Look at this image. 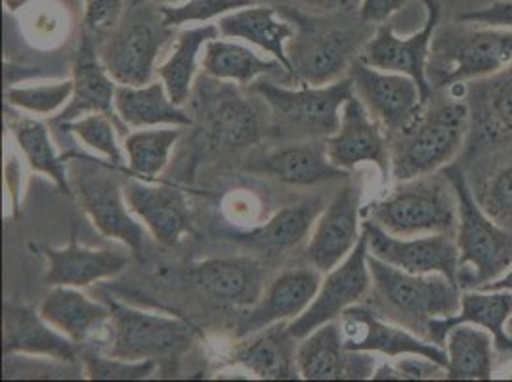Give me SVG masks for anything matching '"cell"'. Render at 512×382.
Wrapping results in <instances>:
<instances>
[{"mask_svg": "<svg viewBox=\"0 0 512 382\" xmlns=\"http://www.w3.org/2000/svg\"><path fill=\"white\" fill-rule=\"evenodd\" d=\"M472 128L467 100L449 98L425 107L421 115L390 142V178L406 182L430 176L451 165Z\"/></svg>", "mask_w": 512, "mask_h": 382, "instance_id": "obj_1", "label": "cell"}, {"mask_svg": "<svg viewBox=\"0 0 512 382\" xmlns=\"http://www.w3.org/2000/svg\"><path fill=\"white\" fill-rule=\"evenodd\" d=\"M455 195L459 224L455 243L459 249L457 283L463 291L482 289L505 276L512 266V230L497 224L474 197L465 172L457 165L444 169Z\"/></svg>", "mask_w": 512, "mask_h": 382, "instance_id": "obj_2", "label": "cell"}, {"mask_svg": "<svg viewBox=\"0 0 512 382\" xmlns=\"http://www.w3.org/2000/svg\"><path fill=\"white\" fill-rule=\"evenodd\" d=\"M362 214L398 237L455 234L459 224L457 195L444 170L398 182L383 199L363 207Z\"/></svg>", "mask_w": 512, "mask_h": 382, "instance_id": "obj_3", "label": "cell"}, {"mask_svg": "<svg viewBox=\"0 0 512 382\" xmlns=\"http://www.w3.org/2000/svg\"><path fill=\"white\" fill-rule=\"evenodd\" d=\"M436 33L428 62L432 88H453L490 77L512 64V29L478 27Z\"/></svg>", "mask_w": 512, "mask_h": 382, "instance_id": "obj_4", "label": "cell"}, {"mask_svg": "<svg viewBox=\"0 0 512 382\" xmlns=\"http://www.w3.org/2000/svg\"><path fill=\"white\" fill-rule=\"evenodd\" d=\"M109 346L107 356L128 361H172L180 358L201 333L184 319L136 310L117 300H107Z\"/></svg>", "mask_w": 512, "mask_h": 382, "instance_id": "obj_5", "label": "cell"}, {"mask_svg": "<svg viewBox=\"0 0 512 382\" xmlns=\"http://www.w3.org/2000/svg\"><path fill=\"white\" fill-rule=\"evenodd\" d=\"M253 90L270 107L276 128L295 138L312 140L327 138L339 130L342 106L354 92V85L348 75L331 85H300L299 90L258 79Z\"/></svg>", "mask_w": 512, "mask_h": 382, "instance_id": "obj_6", "label": "cell"}, {"mask_svg": "<svg viewBox=\"0 0 512 382\" xmlns=\"http://www.w3.org/2000/svg\"><path fill=\"white\" fill-rule=\"evenodd\" d=\"M373 287L384 302L427 331L428 321L451 318L461 308L463 289L442 274H409L367 256Z\"/></svg>", "mask_w": 512, "mask_h": 382, "instance_id": "obj_7", "label": "cell"}, {"mask_svg": "<svg viewBox=\"0 0 512 382\" xmlns=\"http://www.w3.org/2000/svg\"><path fill=\"white\" fill-rule=\"evenodd\" d=\"M172 37L167 27L150 16L132 14L119 23L100 52V62L117 85L146 86L157 75V58Z\"/></svg>", "mask_w": 512, "mask_h": 382, "instance_id": "obj_8", "label": "cell"}, {"mask_svg": "<svg viewBox=\"0 0 512 382\" xmlns=\"http://www.w3.org/2000/svg\"><path fill=\"white\" fill-rule=\"evenodd\" d=\"M69 180L75 197L83 205L94 228L109 239L121 241L134 255H142L146 234L132 218V211L127 209L125 186H121L119 178L113 172L109 174L100 170V163L96 161V167L88 163L81 170L75 163Z\"/></svg>", "mask_w": 512, "mask_h": 382, "instance_id": "obj_9", "label": "cell"}, {"mask_svg": "<svg viewBox=\"0 0 512 382\" xmlns=\"http://www.w3.org/2000/svg\"><path fill=\"white\" fill-rule=\"evenodd\" d=\"M427 10L425 25L409 35V37H398L394 33V27L386 22L379 25L375 37L363 46L360 52V60L363 64L402 73L417 81V85L423 92L425 104H430V98L434 94V88L428 81V62L432 54V43L442 18V6L438 0H417Z\"/></svg>", "mask_w": 512, "mask_h": 382, "instance_id": "obj_10", "label": "cell"}, {"mask_svg": "<svg viewBox=\"0 0 512 382\" xmlns=\"http://www.w3.org/2000/svg\"><path fill=\"white\" fill-rule=\"evenodd\" d=\"M369 247L367 235L363 232L354 251L342 260L337 268L325 274L320 291L312 304L300 314L299 318L287 323V331L302 340L321 325L341 318L342 314L360 304L373 287V277L369 270Z\"/></svg>", "mask_w": 512, "mask_h": 382, "instance_id": "obj_11", "label": "cell"}, {"mask_svg": "<svg viewBox=\"0 0 512 382\" xmlns=\"http://www.w3.org/2000/svg\"><path fill=\"white\" fill-rule=\"evenodd\" d=\"M348 77L354 94L390 136L406 130L427 107L417 81L402 73L383 71L356 58Z\"/></svg>", "mask_w": 512, "mask_h": 382, "instance_id": "obj_12", "label": "cell"}, {"mask_svg": "<svg viewBox=\"0 0 512 382\" xmlns=\"http://www.w3.org/2000/svg\"><path fill=\"white\" fill-rule=\"evenodd\" d=\"M362 195V184L350 176L320 214L306 256L321 274L337 268L358 245L363 234Z\"/></svg>", "mask_w": 512, "mask_h": 382, "instance_id": "obj_13", "label": "cell"}, {"mask_svg": "<svg viewBox=\"0 0 512 382\" xmlns=\"http://www.w3.org/2000/svg\"><path fill=\"white\" fill-rule=\"evenodd\" d=\"M363 232L367 235L369 255L409 274H442L457 283L459 249L455 234L398 237L365 218Z\"/></svg>", "mask_w": 512, "mask_h": 382, "instance_id": "obj_14", "label": "cell"}, {"mask_svg": "<svg viewBox=\"0 0 512 382\" xmlns=\"http://www.w3.org/2000/svg\"><path fill=\"white\" fill-rule=\"evenodd\" d=\"M339 321L344 335V348L350 352H377L392 360L402 356H421L442 365L444 369L448 367V352L444 346L423 339L421 335L407 331L406 327L384 321L375 312L358 304L348 308Z\"/></svg>", "mask_w": 512, "mask_h": 382, "instance_id": "obj_15", "label": "cell"}, {"mask_svg": "<svg viewBox=\"0 0 512 382\" xmlns=\"http://www.w3.org/2000/svg\"><path fill=\"white\" fill-rule=\"evenodd\" d=\"M327 155L335 167L356 169L362 163H373L383 178L390 180V140L384 128L363 106L362 100L352 92L344 102L339 130L325 138Z\"/></svg>", "mask_w": 512, "mask_h": 382, "instance_id": "obj_16", "label": "cell"}, {"mask_svg": "<svg viewBox=\"0 0 512 382\" xmlns=\"http://www.w3.org/2000/svg\"><path fill=\"white\" fill-rule=\"evenodd\" d=\"M291 75L300 85L327 86L341 81L356 52L354 37L344 29L320 31L300 23V33L285 44Z\"/></svg>", "mask_w": 512, "mask_h": 382, "instance_id": "obj_17", "label": "cell"}, {"mask_svg": "<svg viewBox=\"0 0 512 382\" xmlns=\"http://www.w3.org/2000/svg\"><path fill=\"white\" fill-rule=\"evenodd\" d=\"M321 287V272L316 268L289 270L274 277L258 302L249 306L235 327V339H247L278 323H289L312 304Z\"/></svg>", "mask_w": 512, "mask_h": 382, "instance_id": "obj_18", "label": "cell"}, {"mask_svg": "<svg viewBox=\"0 0 512 382\" xmlns=\"http://www.w3.org/2000/svg\"><path fill=\"white\" fill-rule=\"evenodd\" d=\"M128 209L136 214L151 235L167 247H174L192 230L186 193L171 184H151L132 178L125 184Z\"/></svg>", "mask_w": 512, "mask_h": 382, "instance_id": "obj_19", "label": "cell"}, {"mask_svg": "<svg viewBox=\"0 0 512 382\" xmlns=\"http://www.w3.org/2000/svg\"><path fill=\"white\" fill-rule=\"evenodd\" d=\"M2 354L44 356L73 363L81 356L79 344L54 329L39 310L6 300L2 306Z\"/></svg>", "mask_w": 512, "mask_h": 382, "instance_id": "obj_20", "label": "cell"}, {"mask_svg": "<svg viewBox=\"0 0 512 382\" xmlns=\"http://www.w3.org/2000/svg\"><path fill=\"white\" fill-rule=\"evenodd\" d=\"M37 255L46 260V287H88L96 281L111 279L125 272L128 258L111 249L83 247L73 230L67 247H43L31 245Z\"/></svg>", "mask_w": 512, "mask_h": 382, "instance_id": "obj_21", "label": "cell"}, {"mask_svg": "<svg viewBox=\"0 0 512 382\" xmlns=\"http://www.w3.org/2000/svg\"><path fill=\"white\" fill-rule=\"evenodd\" d=\"M245 169L272 176L289 186H316L323 182L346 180L352 176V172L339 169L331 163L325 138L297 140L289 146L274 149L258 157Z\"/></svg>", "mask_w": 512, "mask_h": 382, "instance_id": "obj_22", "label": "cell"}, {"mask_svg": "<svg viewBox=\"0 0 512 382\" xmlns=\"http://www.w3.org/2000/svg\"><path fill=\"white\" fill-rule=\"evenodd\" d=\"M190 279L203 295L232 306H253L268 285L264 266L247 256L195 262Z\"/></svg>", "mask_w": 512, "mask_h": 382, "instance_id": "obj_23", "label": "cell"}, {"mask_svg": "<svg viewBox=\"0 0 512 382\" xmlns=\"http://www.w3.org/2000/svg\"><path fill=\"white\" fill-rule=\"evenodd\" d=\"M512 318V293L505 289H467L461 295V308L451 318L428 321V340L444 346L449 329L461 323L478 325L490 331L497 346V352H511L512 337L507 323Z\"/></svg>", "mask_w": 512, "mask_h": 382, "instance_id": "obj_24", "label": "cell"}, {"mask_svg": "<svg viewBox=\"0 0 512 382\" xmlns=\"http://www.w3.org/2000/svg\"><path fill=\"white\" fill-rule=\"evenodd\" d=\"M287 331V323L272 325L264 331L241 339L230 356L234 365H241L256 379L264 381H293L300 379L297 365V344Z\"/></svg>", "mask_w": 512, "mask_h": 382, "instance_id": "obj_25", "label": "cell"}, {"mask_svg": "<svg viewBox=\"0 0 512 382\" xmlns=\"http://www.w3.org/2000/svg\"><path fill=\"white\" fill-rule=\"evenodd\" d=\"M470 134L486 144L512 140V64L469 83Z\"/></svg>", "mask_w": 512, "mask_h": 382, "instance_id": "obj_26", "label": "cell"}, {"mask_svg": "<svg viewBox=\"0 0 512 382\" xmlns=\"http://www.w3.org/2000/svg\"><path fill=\"white\" fill-rule=\"evenodd\" d=\"M323 199L312 197L302 203H293L279 209L268 220L251 230L234 235L235 241L266 255L278 256L297 249L300 243L312 235V230L323 213Z\"/></svg>", "mask_w": 512, "mask_h": 382, "instance_id": "obj_27", "label": "cell"}, {"mask_svg": "<svg viewBox=\"0 0 512 382\" xmlns=\"http://www.w3.org/2000/svg\"><path fill=\"white\" fill-rule=\"evenodd\" d=\"M83 50H86L83 58H79L73 69V96L69 104L52 119V125L64 128L65 125L90 113H104L111 117L121 130H127V125L121 121L115 109L117 83L111 79L104 64L92 58L88 44H85Z\"/></svg>", "mask_w": 512, "mask_h": 382, "instance_id": "obj_28", "label": "cell"}, {"mask_svg": "<svg viewBox=\"0 0 512 382\" xmlns=\"http://www.w3.org/2000/svg\"><path fill=\"white\" fill-rule=\"evenodd\" d=\"M218 31L228 39H241L270 52L274 60L291 75V62L285 44L295 37V27L279 20L276 8L264 4H251L247 8L230 12L218 18Z\"/></svg>", "mask_w": 512, "mask_h": 382, "instance_id": "obj_29", "label": "cell"}, {"mask_svg": "<svg viewBox=\"0 0 512 382\" xmlns=\"http://www.w3.org/2000/svg\"><path fill=\"white\" fill-rule=\"evenodd\" d=\"M39 312L54 329L79 346L98 333L111 318L107 302H94L79 293L77 287H52L41 302Z\"/></svg>", "mask_w": 512, "mask_h": 382, "instance_id": "obj_30", "label": "cell"}, {"mask_svg": "<svg viewBox=\"0 0 512 382\" xmlns=\"http://www.w3.org/2000/svg\"><path fill=\"white\" fill-rule=\"evenodd\" d=\"M115 109L121 121L132 128L192 127L193 119L176 106L163 85L153 81L146 86L117 85Z\"/></svg>", "mask_w": 512, "mask_h": 382, "instance_id": "obj_31", "label": "cell"}, {"mask_svg": "<svg viewBox=\"0 0 512 382\" xmlns=\"http://www.w3.org/2000/svg\"><path fill=\"white\" fill-rule=\"evenodd\" d=\"M350 350L344 348L341 321L333 319L300 340L297 365L300 379L341 381L350 377Z\"/></svg>", "mask_w": 512, "mask_h": 382, "instance_id": "obj_32", "label": "cell"}, {"mask_svg": "<svg viewBox=\"0 0 512 382\" xmlns=\"http://www.w3.org/2000/svg\"><path fill=\"white\" fill-rule=\"evenodd\" d=\"M444 348L448 352V379L488 381L493 377L497 346L490 331L470 323L455 325L449 329Z\"/></svg>", "mask_w": 512, "mask_h": 382, "instance_id": "obj_33", "label": "cell"}, {"mask_svg": "<svg viewBox=\"0 0 512 382\" xmlns=\"http://www.w3.org/2000/svg\"><path fill=\"white\" fill-rule=\"evenodd\" d=\"M8 127L22 149L23 157L27 159L29 167L35 172L48 176L56 184V188L67 197H75L69 172H67V163L73 159L75 153L60 155L50 138L48 128L41 121L14 119V121H8Z\"/></svg>", "mask_w": 512, "mask_h": 382, "instance_id": "obj_34", "label": "cell"}, {"mask_svg": "<svg viewBox=\"0 0 512 382\" xmlns=\"http://www.w3.org/2000/svg\"><path fill=\"white\" fill-rule=\"evenodd\" d=\"M218 35V25H203L182 31L172 46L171 56L157 67V77L163 81L176 106H184L190 100L197 56L201 48H205L209 41L218 39Z\"/></svg>", "mask_w": 512, "mask_h": 382, "instance_id": "obj_35", "label": "cell"}, {"mask_svg": "<svg viewBox=\"0 0 512 382\" xmlns=\"http://www.w3.org/2000/svg\"><path fill=\"white\" fill-rule=\"evenodd\" d=\"M201 65L207 75L218 81L251 85L264 75L285 71L278 60H262L247 46L213 39L205 44Z\"/></svg>", "mask_w": 512, "mask_h": 382, "instance_id": "obj_36", "label": "cell"}, {"mask_svg": "<svg viewBox=\"0 0 512 382\" xmlns=\"http://www.w3.org/2000/svg\"><path fill=\"white\" fill-rule=\"evenodd\" d=\"M207 117L214 138L228 146L241 148L260 138V119L255 107L226 86L218 90V96L209 104Z\"/></svg>", "mask_w": 512, "mask_h": 382, "instance_id": "obj_37", "label": "cell"}, {"mask_svg": "<svg viewBox=\"0 0 512 382\" xmlns=\"http://www.w3.org/2000/svg\"><path fill=\"white\" fill-rule=\"evenodd\" d=\"M180 136V127H153L150 130H136L125 136L128 176L155 182V176L169 165L172 148Z\"/></svg>", "mask_w": 512, "mask_h": 382, "instance_id": "obj_38", "label": "cell"}, {"mask_svg": "<svg viewBox=\"0 0 512 382\" xmlns=\"http://www.w3.org/2000/svg\"><path fill=\"white\" fill-rule=\"evenodd\" d=\"M117 128L121 127L104 113H90L65 125L64 130L75 134L86 148L102 153L111 167L128 174L127 159L117 142Z\"/></svg>", "mask_w": 512, "mask_h": 382, "instance_id": "obj_39", "label": "cell"}, {"mask_svg": "<svg viewBox=\"0 0 512 382\" xmlns=\"http://www.w3.org/2000/svg\"><path fill=\"white\" fill-rule=\"evenodd\" d=\"M73 88H75L73 79H67L52 85L8 88L4 92V98L8 106L18 107L37 115H54L69 104L73 96Z\"/></svg>", "mask_w": 512, "mask_h": 382, "instance_id": "obj_40", "label": "cell"}, {"mask_svg": "<svg viewBox=\"0 0 512 382\" xmlns=\"http://www.w3.org/2000/svg\"><path fill=\"white\" fill-rule=\"evenodd\" d=\"M474 197L480 207L490 214L491 218L512 230V159L509 163L497 167L488 178L480 182L474 190Z\"/></svg>", "mask_w": 512, "mask_h": 382, "instance_id": "obj_41", "label": "cell"}, {"mask_svg": "<svg viewBox=\"0 0 512 382\" xmlns=\"http://www.w3.org/2000/svg\"><path fill=\"white\" fill-rule=\"evenodd\" d=\"M86 375L92 381H142L150 379L159 369L157 361H128L121 358L102 356L92 350H81Z\"/></svg>", "mask_w": 512, "mask_h": 382, "instance_id": "obj_42", "label": "cell"}, {"mask_svg": "<svg viewBox=\"0 0 512 382\" xmlns=\"http://www.w3.org/2000/svg\"><path fill=\"white\" fill-rule=\"evenodd\" d=\"M251 4H255V0H186L178 6H161L159 14L163 23L174 29L184 23L211 22Z\"/></svg>", "mask_w": 512, "mask_h": 382, "instance_id": "obj_43", "label": "cell"}, {"mask_svg": "<svg viewBox=\"0 0 512 382\" xmlns=\"http://www.w3.org/2000/svg\"><path fill=\"white\" fill-rule=\"evenodd\" d=\"M83 20L92 33H104L121 23L125 0H83Z\"/></svg>", "mask_w": 512, "mask_h": 382, "instance_id": "obj_44", "label": "cell"}, {"mask_svg": "<svg viewBox=\"0 0 512 382\" xmlns=\"http://www.w3.org/2000/svg\"><path fill=\"white\" fill-rule=\"evenodd\" d=\"M457 20L478 27H507L512 29V0H493L488 6L461 12Z\"/></svg>", "mask_w": 512, "mask_h": 382, "instance_id": "obj_45", "label": "cell"}, {"mask_svg": "<svg viewBox=\"0 0 512 382\" xmlns=\"http://www.w3.org/2000/svg\"><path fill=\"white\" fill-rule=\"evenodd\" d=\"M409 0H363L360 6V20L363 23L383 25L396 12H400Z\"/></svg>", "mask_w": 512, "mask_h": 382, "instance_id": "obj_46", "label": "cell"}, {"mask_svg": "<svg viewBox=\"0 0 512 382\" xmlns=\"http://www.w3.org/2000/svg\"><path fill=\"white\" fill-rule=\"evenodd\" d=\"M295 6L304 8L312 14H350L360 10L363 0H291Z\"/></svg>", "mask_w": 512, "mask_h": 382, "instance_id": "obj_47", "label": "cell"}, {"mask_svg": "<svg viewBox=\"0 0 512 382\" xmlns=\"http://www.w3.org/2000/svg\"><path fill=\"white\" fill-rule=\"evenodd\" d=\"M482 289H505V291H511L512 293V266L505 276L491 281L490 285H486V287H482Z\"/></svg>", "mask_w": 512, "mask_h": 382, "instance_id": "obj_48", "label": "cell"}, {"mask_svg": "<svg viewBox=\"0 0 512 382\" xmlns=\"http://www.w3.org/2000/svg\"><path fill=\"white\" fill-rule=\"evenodd\" d=\"M138 2H153V4H159V6H174V4H180V2H186V0H138Z\"/></svg>", "mask_w": 512, "mask_h": 382, "instance_id": "obj_49", "label": "cell"}, {"mask_svg": "<svg viewBox=\"0 0 512 382\" xmlns=\"http://www.w3.org/2000/svg\"><path fill=\"white\" fill-rule=\"evenodd\" d=\"M507 331H509V335L512 337V318L509 319V323H507Z\"/></svg>", "mask_w": 512, "mask_h": 382, "instance_id": "obj_50", "label": "cell"}]
</instances>
